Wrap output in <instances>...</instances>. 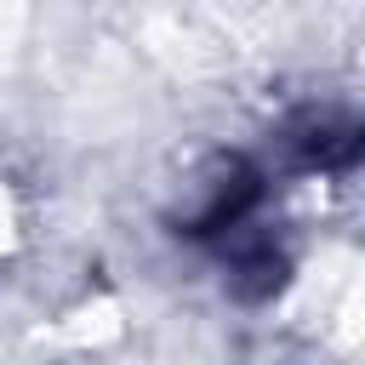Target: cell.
I'll return each instance as SVG.
<instances>
[{"instance_id":"cell-1","label":"cell","mask_w":365,"mask_h":365,"mask_svg":"<svg viewBox=\"0 0 365 365\" xmlns=\"http://www.w3.org/2000/svg\"><path fill=\"white\" fill-rule=\"evenodd\" d=\"M257 194H262L257 171H251L245 160L228 154V160H217V165L188 188V200H182V228H188V234H222V228H240V222L251 217Z\"/></svg>"}]
</instances>
